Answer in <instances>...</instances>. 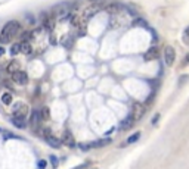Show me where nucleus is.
<instances>
[{
  "instance_id": "nucleus-1",
  "label": "nucleus",
  "mask_w": 189,
  "mask_h": 169,
  "mask_svg": "<svg viewBox=\"0 0 189 169\" xmlns=\"http://www.w3.org/2000/svg\"><path fill=\"white\" fill-rule=\"evenodd\" d=\"M21 31V24L18 21H9L6 25L2 29V34H0V43L2 44H6V43H10L15 37L19 34Z\"/></svg>"
},
{
  "instance_id": "nucleus-2",
  "label": "nucleus",
  "mask_w": 189,
  "mask_h": 169,
  "mask_svg": "<svg viewBox=\"0 0 189 169\" xmlns=\"http://www.w3.org/2000/svg\"><path fill=\"white\" fill-rule=\"evenodd\" d=\"M40 135L43 137V140H44L49 146H52V147H55V149H58V147L61 146V141H59V140H58V138L52 134L50 128H41Z\"/></svg>"
},
{
  "instance_id": "nucleus-3",
  "label": "nucleus",
  "mask_w": 189,
  "mask_h": 169,
  "mask_svg": "<svg viewBox=\"0 0 189 169\" xmlns=\"http://www.w3.org/2000/svg\"><path fill=\"white\" fill-rule=\"evenodd\" d=\"M111 143V138H103V140H96L93 143H81L80 149L81 150H90V149H101V147H105Z\"/></svg>"
},
{
  "instance_id": "nucleus-4",
  "label": "nucleus",
  "mask_w": 189,
  "mask_h": 169,
  "mask_svg": "<svg viewBox=\"0 0 189 169\" xmlns=\"http://www.w3.org/2000/svg\"><path fill=\"white\" fill-rule=\"evenodd\" d=\"M145 112H146V108L142 104V103H133L132 104V118L135 119V121H139L142 116L145 115Z\"/></svg>"
},
{
  "instance_id": "nucleus-5",
  "label": "nucleus",
  "mask_w": 189,
  "mask_h": 169,
  "mask_svg": "<svg viewBox=\"0 0 189 169\" xmlns=\"http://www.w3.org/2000/svg\"><path fill=\"white\" fill-rule=\"evenodd\" d=\"M12 113H14V118L25 119V116H27L28 113H30V109H28L27 104H22V103H19V104H16V106L14 108Z\"/></svg>"
},
{
  "instance_id": "nucleus-6",
  "label": "nucleus",
  "mask_w": 189,
  "mask_h": 169,
  "mask_svg": "<svg viewBox=\"0 0 189 169\" xmlns=\"http://www.w3.org/2000/svg\"><path fill=\"white\" fill-rule=\"evenodd\" d=\"M164 61H166V65L167 66H171L176 61V50L174 47L171 46H166L164 49Z\"/></svg>"
},
{
  "instance_id": "nucleus-7",
  "label": "nucleus",
  "mask_w": 189,
  "mask_h": 169,
  "mask_svg": "<svg viewBox=\"0 0 189 169\" xmlns=\"http://www.w3.org/2000/svg\"><path fill=\"white\" fill-rule=\"evenodd\" d=\"M12 81L19 84V85H27L28 84L27 72H24V71H16V72H14L12 74Z\"/></svg>"
},
{
  "instance_id": "nucleus-8",
  "label": "nucleus",
  "mask_w": 189,
  "mask_h": 169,
  "mask_svg": "<svg viewBox=\"0 0 189 169\" xmlns=\"http://www.w3.org/2000/svg\"><path fill=\"white\" fill-rule=\"evenodd\" d=\"M160 57V50H158V47L157 46H152L151 49H148V52L143 54V59L145 61H155V59H158Z\"/></svg>"
},
{
  "instance_id": "nucleus-9",
  "label": "nucleus",
  "mask_w": 189,
  "mask_h": 169,
  "mask_svg": "<svg viewBox=\"0 0 189 169\" xmlns=\"http://www.w3.org/2000/svg\"><path fill=\"white\" fill-rule=\"evenodd\" d=\"M62 141L65 143V146H68V147H75L74 137H73V134H71L68 129H65V131H64V135H62Z\"/></svg>"
},
{
  "instance_id": "nucleus-10",
  "label": "nucleus",
  "mask_w": 189,
  "mask_h": 169,
  "mask_svg": "<svg viewBox=\"0 0 189 169\" xmlns=\"http://www.w3.org/2000/svg\"><path fill=\"white\" fill-rule=\"evenodd\" d=\"M40 124H41L40 112H39V110H33L31 118H30V125H31V127H39Z\"/></svg>"
},
{
  "instance_id": "nucleus-11",
  "label": "nucleus",
  "mask_w": 189,
  "mask_h": 169,
  "mask_svg": "<svg viewBox=\"0 0 189 169\" xmlns=\"http://www.w3.org/2000/svg\"><path fill=\"white\" fill-rule=\"evenodd\" d=\"M133 124H135V119H133V118H132V115H130V116H127V118L121 122L120 129H121V131H126V129L132 128V127H133Z\"/></svg>"
},
{
  "instance_id": "nucleus-12",
  "label": "nucleus",
  "mask_w": 189,
  "mask_h": 169,
  "mask_svg": "<svg viewBox=\"0 0 189 169\" xmlns=\"http://www.w3.org/2000/svg\"><path fill=\"white\" fill-rule=\"evenodd\" d=\"M6 71L9 72V74H14V72H16V71H19V62L18 61H10L9 63H7L6 66Z\"/></svg>"
},
{
  "instance_id": "nucleus-13",
  "label": "nucleus",
  "mask_w": 189,
  "mask_h": 169,
  "mask_svg": "<svg viewBox=\"0 0 189 169\" xmlns=\"http://www.w3.org/2000/svg\"><path fill=\"white\" fill-rule=\"evenodd\" d=\"M123 7L118 5V3H114V5H109L108 7H107V12L108 14H118V12H121Z\"/></svg>"
},
{
  "instance_id": "nucleus-14",
  "label": "nucleus",
  "mask_w": 189,
  "mask_h": 169,
  "mask_svg": "<svg viewBox=\"0 0 189 169\" xmlns=\"http://www.w3.org/2000/svg\"><path fill=\"white\" fill-rule=\"evenodd\" d=\"M12 124H14L16 128H21V129H24L25 127H27L25 119H19V118H12Z\"/></svg>"
},
{
  "instance_id": "nucleus-15",
  "label": "nucleus",
  "mask_w": 189,
  "mask_h": 169,
  "mask_svg": "<svg viewBox=\"0 0 189 169\" xmlns=\"http://www.w3.org/2000/svg\"><path fill=\"white\" fill-rule=\"evenodd\" d=\"M19 49H21V52H24L25 54L31 53V44H30V41H22L19 44Z\"/></svg>"
},
{
  "instance_id": "nucleus-16",
  "label": "nucleus",
  "mask_w": 189,
  "mask_h": 169,
  "mask_svg": "<svg viewBox=\"0 0 189 169\" xmlns=\"http://www.w3.org/2000/svg\"><path fill=\"white\" fill-rule=\"evenodd\" d=\"M2 103H3V104H10V103H12V94H10V93H3V94H2Z\"/></svg>"
},
{
  "instance_id": "nucleus-17",
  "label": "nucleus",
  "mask_w": 189,
  "mask_h": 169,
  "mask_svg": "<svg viewBox=\"0 0 189 169\" xmlns=\"http://www.w3.org/2000/svg\"><path fill=\"white\" fill-rule=\"evenodd\" d=\"M141 138V132L137 131V132H135V134H132L130 137L127 138V144H133V143H136L137 140Z\"/></svg>"
},
{
  "instance_id": "nucleus-18",
  "label": "nucleus",
  "mask_w": 189,
  "mask_h": 169,
  "mask_svg": "<svg viewBox=\"0 0 189 169\" xmlns=\"http://www.w3.org/2000/svg\"><path fill=\"white\" fill-rule=\"evenodd\" d=\"M49 109L47 108H41V110H40V118L41 119H49Z\"/></svg>"
},
{
  "instance_id": "nucleus-19",
  "label": "nucleus",
  "mask_w": 189,
  "mask_h": 169,
  "mask_svg": "<svg viewBox=\"0 0 189 169\" xmlns=\"http://www.w3.org/2000/svg\"><path fill=\"white\" fill-rule=\"evenodd\" d=\"M21 52V49H19V44H14V46H12V49H10V53L14 54H18Z\"/></svg>"
},
{
  "instance_id": "nucleus-20",
  "label": "nucleus",
  "mask_w": 189,
  "mask_h": 169,
  "mask_svg": "<svg viewBox=\"0 0 189 169\" xmlns=\"http://www.w3.org/2000/svg\"><path fill=\"white\" fill-rule=\"evenodd\" d=\"M133 25H137V27H146V22L143 19H135L133 21Z\"/></svg>"
},
{
  "instance_id": "nucleus-21",
  "label": "nucleus",
  "mask_w": 189,
  "mask_h": 169,
  "mask_svg": "<svg viewBox=\"0 0 189 169\" xmlns=\"http://www.w3.org/2000/svg\"><path fill=\"white\" fill-rule=\"evenodd\" d=\"M3 85L7 87L9 90H14V84H12V81H9V80H5V81H3Z\"/></svg>"
},
{
  "instance_id": "nucleus-22",
  "label": "nucleus",
  "mask_w": 189,
  "mask_h": 169,
  "mask_svg": "<svg viewBox=\"0 0 189 169\" xmlns=\"http://www.w3.org/2000/svg\"><path fill=\"white\" fill-rule=\"evenodd\" d=\"M50 163H52V166H53V168H58V157L50 156Z\"/></svg>"
},
{
  "instance_id": "nucleus-23",
  "label": "nucleus",
  "mask_w": 189,
  "mask_h": 169,
  "mask_svg": "<svg viewBox=\"0 0 189 169\" xmlns=\"http://www.w3.org/2000/svg\"><path fill=\"white\" fill-rule=\"evenodd\" d=\"M39 168H40V169L46 168V160H43V159H41V160H39Z\"/></svg>"
},
{
  "instance_id": "nucleus-24",
  "label": "nucleus",
  "mask_w": 189,
  "mask_h": 169,
  "mask_svg": "<svg viewBox=\"0 0 189 169\" xmlns=\"http://www.w3.org/2000/svg\"><path fill=\"white\" fill-rule=\"evenodd\" d=\"M158 119H160V113H157V115L152 118V125H155L157 122H158Z\"/></svg>"
},
{
  "instance_id": "nucleus-25",
  "label": "nucleus",
  "mask_w": 189,
  "mask_h": 169,
  "mask_svg": "<svg viewBox=\"0 0 189 169\" xmlns=\"http://www.w3.org/2000/svg\"><path fill=\"white\" fill-rule=\"evenodd\" d=\"M2 54H5V49L3 47H0V56H2Z\"/></svg>"
},
{
  "instance_id": "nucleus-26",
  "label": "nucleus",
  "mask_w": 189,
  "mask_h": 169,
  "mask_svg": "<svg viewBox=\"0 0 189 169\" xmlns=\"http://www.w3.org/2000/svg\"><path fill=\"white\" fill-rule=\"evenodd\" d=\"M185 63H189V53H188V56L185 57Z\"/></svg>"
},
{
  "instance_id": "nucleus-27",
  "label": "nucleus",
  "mask_w": 189,
  "mask_h": 169,
  "mask_svg": "<svg viewBox=\"0 0 189 169\" xmlns=\"http://www.w3.org/2000/svg\"><path fill=\"white\" fill-rule=\"evenodd\" d=\"M185 33H186V35H188V37H189V27L186 28V31H185Z\"/></svg>"
}]
</instances>
